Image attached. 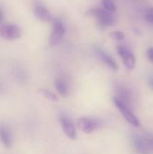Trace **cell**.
<instances>
[{
    "mask_svg": "<svg viewBox=\"0 0 153 154\" xmlns=\"http://www.w3.org/2000/svg\"><path fill=\"white\" fill-rule=\"evenodd\" d=\"M77 124L78 128L87 134H92L101 125V122L98 119L89 117H80L77 120Z\"/></svg>",
    "mask_w": 153,
    "mask_h": 154,
    "instance_id": "6",
    "label": "cell"
},
{
    "mask_svg": "<svg viewBox=\"0 0 153 154\" xmlns=\"http://www.w3.org/2000/svg\"><path fill=\"white\" fill-rule=\"evenodd\" d=\"M133 146L135 148V150L141 154H149V151L146 147V143L144 141L143 136L141 135H135L133 137Z\"/></svg>",
    "mask_w": 153,
    "mask_h": 154,
    "instance_id": "12",
    "label": "cell"
},
{
    "mask_svg": "<svg viewBox=\"0 0 153 154\" xmlns=\"http://www.w3.org/2000/svg\"><path fill=\"white\" fill-rule=\"evenodd\" d=\"M39 93H41L45 98L49 99L50 101H53V102H57L59 101V97H57L56 94H54L53 92L48 90V89H40Z\"/></svg>",
    "mask_w": 153,
    "mask_h": 154,
    "instance_id": "13",
    "label": "cell"
},
{
    "mask_svg": "<svg viewBox=\"0 0 153 154\" xmlns=\"http://www.w3.org/2000/svg\"><path fill=\"white\" fill-rule=\"evenodd\" d=\"M147 57L149 59V60L153 63V47H150L147 50Z\"/></svg>",
    "mask_w": 153,
    "mask_h": 154,
    "instance_id": "18",
    "label": "cell"
},
{
    "mask_svg": "<svg viewBox=\"0 0 153 154\" xmlns=\"http://www.w3.org/2000/svg\"><path fill=\"white\" fill-rule=\"evenodd\" d=\"M113 101H114L115 106L119 109V111L121 112V114L123 115V116L124 117V119L128 123H130L133 126H139L140 125V122H139L138 118L131 111V109H130L128 105H126L124 102H123L117 97H113Z\"/></svg>",
    "mask_w": 153,
    "mask_h": 154,
    "instance_id": "2",
    "label": "cell"
},
{
    "mask_svg": "<svg viewBox=\"0 0 153 154\" xmlns=\"http://www.w3.org/2000/svg\"><path fill=\"white\" fill-rule=\"evenodd\" d=\"M116 51L118 55L122 58L125 68L130 70L134 69L136 65V58L135 55L133 53L132 50L126 45L120 44L116 47Z\"/></svg>",
    "mask_w": 153,
    "mask_h": 154,
    "instance_id": "3",
    "label": "cell"
},
{
    "mask_svg": "<svg viewBox=\"0 0 153 154\" xmlns=\"http://www.w3.org/2000/svg\"><path fill=\"white\" fill-rule=\"evenodd\" d=\"M4 19H5V15H4V13H3L2 9H0V23L4 22Z\"/></svg>",
    "mask_w": 153,
    "mask_h": 154,
    "instance_id": "19",
    "label": "cell"
},
{
    "mask_svg": "<svg viewBox=\"0 0 153 154\" xmlns=\"http://www.w3.org/2000/svg\"><path fill=\"white\" fill-rule=\"evenodd\" d=\"M96 52L98 54V56L100 57V59L102 60V61L111 69L113 70H116L118 66H117V63L115 62V60L111 57V55H109L106 51H105L103 49H100L98 48L96 50Z\"/></svg>",
    "mask_w": 153,
    "mask_h": 154,
    "instance_id": "10",
    "label": "cell"
},
{
    "mask_svg": "<svg viewBox=\"0 0 153 154\" xmlns=\"http://www.w3.org/2000/svg\"><path fill=\"white\" fill-rule=\"evenodd\" d=\"M60 124H61V127L63 129L64 134L70 139V140H77L78 138V134H77V129L74 125V124L70 121V119H69L67 116H60Z\"/></svg>",
    "mask_w": 153,
    "mask_h": 154,
    "instance_id": "7",
    "label": "cell"
},
{
    "mask_svg": "<svg viewBox=\"0 0 153 154\" xmlns=\"http://www.w3.org/2000/svg\"><path fill=\"white\" fill-rule=\"evenodd\" d=\"M149 85H150V87L153 89V77H151L149 79Z\"/></svg>",
    "mask_w": 153,
    "mask_h": 154,
    "instance_id": "20",
    "label": "cell"
},
{
    "mask_svg": "<svg viewBox=\"0 0 153 154\" xmlns=\"http://www.w3.org/2000/svg\"><path fill=\"white\" fill-rule=\"evenodd\" d=\"M86 14L96 18L97 24L102 28L113 26L116 23L114 14L105 10L104 8H91L86 13Z\"/></svg>",
    "mask_w": 153,
    "mask_h": 154,
    "instance_id": "1",
    "label": "cell"
},
{
    "mask_svg": "<svg viewBox=\"0 0 153 154\" xmlns=\"http://www.w3.org/2000/svg\"><path fill=\"white\" fill-rule=\"evenodd\" d=\"M22 35L20 27L16 24H2L0 25V36L6 41L18 40Z\"/></svg>",
    "mask_w": 153,
    "mask_h": 154,
    "instance_id": "5",
    "label": "cell"
},
{
    "mask_svg": "<svg viewBox=\"0 0 153 154\" xmlns=\"http://www.w3.org/2000/svg\"><path fill=\"white\" fill-rule=\"evenodd\" d=\"M65 26L64 23L60 20H54L53 21V27H52V32H50V38H49V43L50 46H56L58 45L61 40L64 37L65 34Z\"/></svg>",
    "mask_w": 153,
    "mask_h": 154,
    "instance_id": "4",
    "label": "cell"
},
{
    "mask_svg": "<svg viewBox=\"0 0 153 154\" xmlns=\"http://www.w3.org/2000/svg\"><path fill=\"white\" fill-rule=\"evenodd\" d=\"M33 14L37 19H39L41 22H49L51 20V15L49 12V10L42 5L37 4L34 6Z\"/></svg>",
    "mask_w": 153,
    "mask_h": 154,
    "instance_id": "9",
    "label": "cell"
},
{
    "mask_svg": "<svg viewBox=\"0 0 153 154\" xmlns=\"http://www.w3.org/2000/svg\"><path fill=\"white\" fill-rule=\"evenodd\" d=\"M143 138H144L146 147H147L149 152L153 153V136L151 134H146L145 136H143Z\"/></svg>",
    "mask_w": 153,
    "mask_h": 154,
    "instance_id": "15",
    "label": "cell"
},
{
    "mask_svg": "<svg viewBox=\"0 0 153 154\" xmlns=\"http://www.w3.org/2000/svg\"><path fill=\"white\" fill-rule=\"evenodd\" d=\"M54 86H55L56 90L58 91V93L60 96H62L64 97L69 96V86L68 81L65 79H63V78H57L55 79Z\"/></svg>",
    "mask_w": 153,
    "mask_h": 154,
    "instance_id": "11",
    "label": "cell"
},
{
    "mask_svg": "<svg viewBox=\"0 0 153 154\" xmlns=\"http://www.w3.org/2000/svg\"><path fill=\"white\" fill-rule=\"evenodd\" d=\"M0 142L5 148H11L13 144L11 131L5 125H0Z\"/></svg>",
    "mask_w": 153,
    "mask_h": 154,
    "instance_id": "8",
    "label": "cell"
},
{
    "mask_svg": "<svg viewBox=\"0 0 153 154\" xmlns=\"http://www.w3.org/2000/svg\"><path fill=\"white\" fill-rule=\"evenodd\" d=\"M103 8L110 13H115L116 11V5L113 0H102Z\"/></svg>",
    "mask_w": 153,
    "mask_h": 154,
    "instance_id": "14",
    "label": "cell"
},
{
    "mask_svg": "<svg viewBox=\"0 0 153 154\" xmlns=\"http://www.w3.org/2000/svg\"><path fill=\"white\" fill-rule=\"evenodd\" d=\"M110 37L117 42H122L124 39V33L121 31H114L110 32Z\"/></svg>",
    "mask_w": 153,
    "mask_h": 154,
    "instance_id": "16",
    "label": "cell"
},
{
    "mask_svg": "<svg viewBox=\"0 0 153 154\" xmlns=\"http://www.w3.org/2000/svg\"><path fill=\"white\" fill-rule=\"evenodd\" d=\"M3 89H4V88H3V85H2V83L0 82V93L3 91Z\"/></svg>",
    "mask_w": 153,
    "mask_h": 154,
    "instance_id": "21",
    "label": "cell"
},
{
    "mask_svg": "<svg viewBox=\"0 0 153 154\" xmlns=\"http://www.w3.org/2000/svg\"><path fill=\"white\" fill-rule=\"evenodd\" d=\"M145 20L149 23L153 24V7L146 9V11H145Z\"/></svg>",
    "mask_w": 153,
    "mask_h": 154,
    "instance_id": "17",
    "label": "cell"
}]
</instances>
